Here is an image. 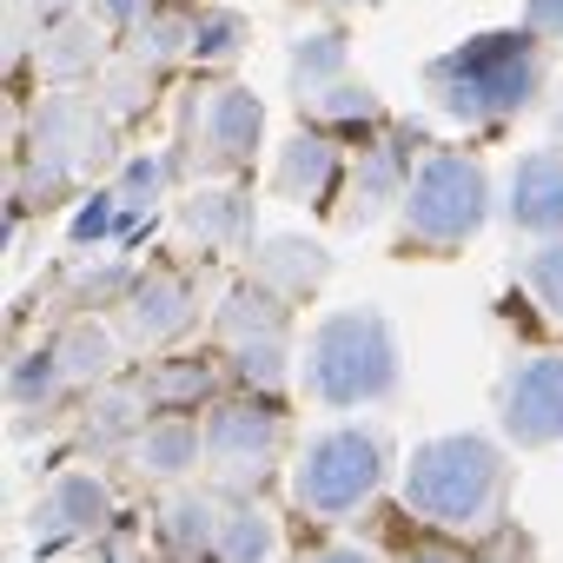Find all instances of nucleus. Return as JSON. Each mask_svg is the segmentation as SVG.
I'll return each mask as SVG.
<instances>
[{
	"label": "nucleus",
	"instance_id": "nucleus-11",
	"mask_svg": "<svg viewBox=\"0 0 563 563\" xmlns=\"http://www.w3.org/2000/svg\"><path fill=\"white\" fill-rule=\"evenodd\" d=\"M126 312H133V319H126V332H133L140 345H159V339L186 332V319H192V292H186V278L153 272V278H140V292H133V306H126Z\"/></svg>",
	"mask_w": 563,
	"mask_h": 563
},
{
	"label": "nucleus",
	"instance_id": "nucleus-28",
	"mask_svg": "<svg viewBox=\"0 0 563 563\" xmlns=\"http://www.w3.org/2000/svg\"><path fill=\"white\" fill-rule=\"evenodd\" d=\"M523 21L537 34H563V0H523Z\"/></svg>",
	"mask_w": 563,
	"mask_h": 563
},
{
	"label": "nucleus",
	"instance_id": "nucleus-20",
	"mask_svg": "<svg viewBox=\"0 0 563 563\" xmlns=\"http://www.w3.org/2000/svg\"><path fill=\"white\" fill-rule=\"evenodd\" d=\"M219 556H272L278 550V537H272V517L265 510H232L225 523H219V543H212Z\"/></svg>",
	"mask_w": 563,
	"mask_h": 563
},
{
	"label": "nucleus",
	"instance_id": "nucleus-7",
	"mask_svg": "<svg viewBox=\"0 0 563 563\" xmlns=\"http://www.w3.org/2000/svg\"><path fill=\"white\" fill-rule=\"evenodd\" d=\"M278 299H258V292H232L225 299L219 332L232 339V358H239L245 385H278V372H286V312H278Z\"/></svg>",
	"mask_w": 563,
	"mask_h": 563
},
{
	"label": "nucleus",
	"instance_id": "nucleus-25",
	"mask_svg": "<svg viewBox=\"0 0 563 563\" xmlns=\"http://www.w3.org/2000/svg\"><path fill=\"white\" fill-rule=\"evenodd\" d=\"M312 107H319V113H325V120H372V113H378V107H372V93H365V87H332V93H319V100H312Z\"/></svg>",
	"mask_w": 563,
	"mask_h": 563
},
{
	"label": "nucleus",
	"instance_id": "nucleus-13",
	"mask_svg": "<svg viewBox=\"0 0 563 563\" xmlns=\"http://www.w3.org/2000/svg\"><path fill=\"white\" fill-rule=\"evenodd\" d=\"M107 517H113V497H107V484H100L93 471H67V477L47 490V504H41V523H54V537L100 530Z\"/></svg>",
	"mask_w": 563,
	"mask_h": 563
},
{
	"label": "nucleus",
	"instance_id": "nucleus-2",
	"mask_svg": "<svg viewBox=\"0 0 563 563\" xmlns=\"http://www.w3.org/2000/svg\"><path fill=\"white\" fill-rule=\"evenodd\" d=\"M504 497V457L477 431H451L411 451L405 464V504L438 530H477Z\"/></svg>",
	"mask_w": 563,
	"mask_h": 563
},
{
	"label": "nucleus",
	"instance_id": "nucleus-27",
	"mask_svg": "<svg viewBox=\"0 0 563 563\" xmlns=\"http://www.w3.org/2000/svg\"><path fill=\"white\" fill-rule=\"evenodd\" d=\"M146 47H140V60H166V54H179V21H146V34H140Z\"/></svg>",
	"mask_w": 563,
	"mask_h": 563
},
{
	"label": "nucleus",
	"instance_id": "nucleus-26",
	"mask_svg": "<svg viewBox=\"0 0 563 563\" xmlns=\"http://www.w3.org/2000/svg\"><path fill=\"white\" fill-rule=\"evenodd\" d=\"M47 47H54V74H80V67L93 60V54H87V27H67V34H54Z\"/></svg>",
	"mask_w": 563,
	"mask_h": 563
},
{
	"label": "nucleus",
	"instance_id": "nucleus-10",
	"mask_svg": "<svg viewBox=\"0 0 563 563\" xmlns=\"http://www.w3.org/2000/svg\"><path fill=\"white\" fill-rule=\"evenodd\" d=\"M258 126H265V113H258V100L239 93V87L206 93V107H199V133H206V159H212V166H239V159H252Z\"/></svg>",
	"mask_w": 563,
	"mask_h": 563
},
{
	"label": "nucleus",
	"instance_id": "nucleus-24",
	"mask_svg": "<svg viewBox=\"0 0 563 563\" xmlns=\"http://www.w3.org/2000/svg\"><path fill=\"white\" fill-rule=\"evenodd\" d=\"M199 54H212V60H232L239 54V41H245V21L239 14H212V21H199Z\"/></svg>",
	"mask_w": 563,
	"mask_h": 563
},
{
	"label": "nucleus",
	"instance_id": "nucleus-9",
	"mask_svg": "<svg viewBox=\"0 0 563 563\" xmlns=\"http://www.w3.org/2000/svg\"><path fill=\"white\" fill-rule=\"evenodd\" d=\"M510 219L537 239H563V153H523L510 173Z\"/></svg>",
	"mask_w": 563,
	"mask_h": 563
},
{
	"label": "nucleus",
	"instance_id": "nucleus-12",
	"mask_svg": "<svg viewBox=\"0 0 563 563\" xmlns=\"http://www.w3.org/2000/svg\"><path fill=\"white\" fill-rule=\"evenodd\" d=\"M325 272H332V265H325V245H312V239H299V232H278V239L258 245V278H265L272 292H286V299H306Z\"/></svg>",
	"mask_w": 563,
	"mask_h": 563
},
{
	"label": "nucleus",
	"instance_id": "nucleus-16",
	"mask_svg": "<svg viewBox=\"0 0 563 563\" xmlns=\"http://www.w3.org/2000/svg\"><path fill=\"white\" fill-rule=\"evenodd\" d=\"M186 232L206 239V245L239 239V232H245V199H239V192H199V199L186 206Z\"/></svg>",
	"mask_w": 563,
	"mask_h": 563
},
{
	"label": "nucleus",
	"instance_id": "nucleus-19",
	"mask_svg": "<svg viewBox=\"0 0 563 563\" xmlns=\"http://www.w3.org/2000/svg\"><path fill=\"white\" fill-rule=\"evenodd\" d=\"M345 74V41L339 34H319V41H306L299 47V60H292V87L306 93L312 87V100L325 93V80H339Z\"/></svg>",
	"mask_w": 563,
	"mask_h": 563
},
{
	"label": "nucleus",
	"instance_id": "nucleus-14",
	"mask_svg": "<svg viewBox=\"0 0 563 563\" xmlns=\"http://www.w3.org/2000/svg\"><path fill=\"white\" fill-rule=\"evenodd\" d=\"M199 451H206V431H192L186 418H153L146 438H140V464H146L153 477H179V471H192Z\"/></svg>",
	"mask_w": 563,
	"mask_h": 563
},
{
	"label": "nucleus",
	"instance_id": "nucleus-6",
	"mask_svg": "<svg viewBox=\"0 0 563 563\" xmlns=\"http://www.w3.org/2000/svg\"><path fill=\"white\" fill-rule=\"evenodd\" d=\"M504 431L530 451L563 438V352H543L504 378Z\"/></svg>",
	"mask_w": 563,
	"mask_h": 563
},
{
	"label": "nucleus",
	"instance_id": "nucleus-3",
	"mask_svg": "<svg viewBox=\"0 0 563 563\" xmlns=\"http://www.w3.org/2000/svg\"><path fill=\"white\" fill-rule=\"evenodd\" d=\"M431 100L451 113V120H497V113H517L523 100H537V80H543V60H537V27L523 34H477L464 41L457 54L431 60Z\"/></svg>",
	"mask_w": 563,
	"mask_h": 563
},
{
	"label": "nucleus",
	"instance_id": "nucleus-5",
	"mask_svg": "<svg viewBox=\"0 0 563 563\" xmlns=\"http://www.w3.org/2000/svg\"><path fill=\"white\" fill-rule=\"evenodd\" d=\"M378 477H385V438L365 431V424H339V431H319L299 451L292 497L312 517H352L378 490Z\"/></svg>",
	"mask_w": 563,
	"mask_h": 563
},
{
	"label": "nucleus",
	"instance_id": "nucleus-30",
	"mask_svg": "<svg viewBox=\"0 0 563 563\" xmlns=\"http://www.w3.org/2000/svg\"><path fill=\"white\" fill-rule=\"evenodd\" d=\"M325 8H352V0H325Z\"/></svg>",
	"mask_w": 563,
	"mask_h": 563
},
{
	"label": "nucleus",
	"instance_id": "nucleus-29",
	"mask_svg": "<svg viewBox=\"0 0 563 563\" xmlns=\"http://www.w3.org/2000/svg\"><path fill=\"white\" fill-rule=\"evenodd\" d=\"M140 8H146V0H100V14H107V21H133Z\"/></svg>",
	"mask_w": 563,
	"mask_h": 563
},
{
	"label": "nucleus",
	"instance_id": "nucleus-23",
	"mask_svg": "<svg viewBox=\"0 0 563 563\" xmlns=\"http://www.w3.org/2000/svg\"><path fill=\"white\" fill-rule=\"evenodd\" d=\"M212 385V365H186V372H153L146 378V398L153 405H179V398H199Z\"/></svg>",
	"mask_w": 563,
	"mask_h": 563
},
{
	"label": "nucleus",
	"instance_id": "nucleus-4",
	"mask_svg": "<svg viewBox=\"0 0 563 563\" xmlns=\"http://www.w3.org/2000/svg\"><path fill=\"white\" fill-rule=\"evenodd\" d=\"M490 219V179L464 153H431L405 186V232L418 245H464Z\"/></svg>",
	"mask_w": 563,
	"mask_h": 563
},
{
	"label": "nucleus",
	"instance_id": "nucleus-1",
	"mask_svg": "<svg viewBox=\"0 0 563 563\" xmlns=\"http://www.w3.org/2000/svg\"><path fill=\"white\" fill-rule=\"evenodd\" d=\"M306 391L325 411H358V405L391 398L398 391V339H391L385 312H372V306L332 312L306 345Z\"/></svg>",
	"mask_w": 563,
	"mask_h": 563
},
{
	"label": "nucleus",
	"instance_id": "nucleus-8",
	"mask_svg": "<svg viewBox=\"0 0 563 563\" xmlns=\"http://www.w3.org/2000/svg\"><path fill=\"white\" fill-rule=\"evenodd\" d=\"M272 444H278V418H272V411H252V405H225V411H212V424H206V457H212V471H219L225 484L265 477Z\"/></svg>",
	"mask_w": 563,
	"mask_h": 563
},
{
	"label": "nucleus",
	"instance_id": "nucleus-18",
	"mask_svg": "<svg viewBox=\"0 0 563 563\" xmlns=\"http://www.w3.org/2000/svg\"><path fill=\"white\" fill-rule=\"evenodd\" d=\"M166 543H173V550H212V543H219L212 504H206V497H173V504H166Z\"/></svg>",
	"mask_w": 563,
	"mask_h": 563
},
{
	"label": "nucleus",
	"instance_id": "nucleus-15",
	"mask_svg": "<svg viewBox=\"0 0 563 563\" xmlns=\"http://www.w3.org/2000/svg\"><path fill=\"white\" fill-rule=\"evenodd\" d=\"M332 173H339V153H332L325 140H292L286 166H278V192L312 199V192H325V186H332Z\"/></svg>",
	"mask_w": 563,
	"mask_h": 563
},
{
	"label": "nucleus",
	"instance_id": "nucleus-21",
	"mask_svg": "<svg viewBox=\"0 0 563 563\" xmlns=\"http://www.w3.org/2000/svg\"><path fill=\"white\" fill-rule=\"evenodd\" d=\"M107 352H113V345H107L100 325H74V332L54 345V358H60L67 378H100V372H107Z\"/></svg>",
	"mask_w": 563,
	"mask_h": 563
},
{
	"label": "nucleus",
	"instance_id": "nucleus-22",
	"mask_svg": "<svg viewBox=\"0 0 563 563\" xmlns=\"http://www.w3.org/2000/svg\"><path fill=\"white\" fill-rule=\"evenodd\" d=\"M523 286L537 292V306H543L550 319H563V239H550L543 252L523 258Z\"/></svg>",
	"mask_w": 563,
	"mask_h": 563
},
{
	"label": "nucleus",
	"instance_id": "nucleus-17",
	"mask_svg": "<svg viewBox=\"0 0 563 563\" xmlns=\"http://www.w3.org/2000/svg\"><path fill=\"white\" fill-rule=\"evenodd\" d=\"M398 179H405L398 153H372V166H358V192H352V225L378 219V212H385V199L398 192Z\"/></svg>",
	"mask_w": 563,
	"mask_h": 563
}]
</instances>
